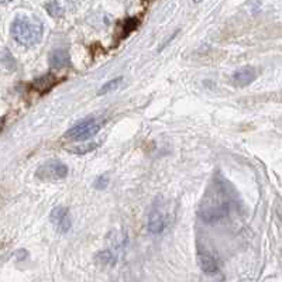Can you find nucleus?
I'll return each instance as SVG.
<instances>
[{
	"label": "nucleus",
	"mask_w": 282,
	"mask_h": 282,
	"mask_svg": "<svg viewBox=\"0 0 282 282\" xmlns=\"http://www.w3.org/2000/svg\"><path fill=\"white\" fill-rule=\"evenodd\" d=\"M43 23L34 16H17L12 23L10 32L20 46L34 47L43 38Z\"/></svg>",
	"instance_id": "nucleus-1"
},
{
	"label": "nucleus",
	"mask_w": 282,
	"mask_h": 282,
	"mask_svg": "<svg viewBox=\"0 0 282 282\" xmlns=\"http://www.w3.org/2000/svg\"><path fill=\"white\" fill-rule=\"evenodd\" d=\"M202 219L207 223L216 221L230 212V202L226 188L218 182L212 187V190L206 196V202L202 204Z\"/></svg>",
	"instance_id": "nucleus-2"
},
{
	"label": "nucleus",
	"mask_w": 282,
	"mask_h": 282,
	"mask_svg": "<svg viewBox=\"0 0 282 282\" xmlns=\"http://www.w3.org/2000/svg\"><path fill=\"white\" fill-rule=\"evenodd\" d=\"M103 120L100 119H96V117H91V119H85L82 120L80 123L75 125L74 127H71L65 134L63 137L66 140L71 141H85L91 137L96 136L99 133V130L102 128L103 125Z\"/></svg>",
	"instance_id": "nucleus-3"
},
{
	"label": "nucleus",
	"mask_w": 282,
	"mask_h": 282,
	"mask_svg": "<svg viewBox=\"0 0 282 282\" xmlns=\"http://www.w3.org/2000/svg\"><path fill=\"white\" fill-rule=\"evenodd\" d=\"M66 175H68V167L58 159H49L47 162L41 164L35 171V176L40 181H60L63 179Z\"/></svg>",
	"instance_id": "nucleus-4"
},
{
	"label": "nucleus",
	"mask_w": 282,
	"mask_h": 282,
	"mask_svg": "<svg viewBox=\"0 0 282 282\" xmlns=\"http://www.w3.org/2000/svg\"><path fill=\"white\" fill-rule=\"evenodd\" d=\"M167 224H168V219H167L165 210L159 204H154V207L148 215V223H147L148 232L153 235H159L165 230Z\"/></svg>",
	"instance_id": "nucleus-5"
},
{
	"label": "nucleus",
	"mask_w": 282,
	"mask_h": 282,
	"mask_svg": "<svg viewBox=\"0 0 282 282\" xmlns=\"http://www.w3.org/2000/svg\"><path fill=\"white\" fill-rule=\"evenodd\" d=\"M51 223L55 226V229L61 233H66L71 229V216H69V210L63 206H57L52 209L51 215H49Z\"/></svg>",
	"instance_id": "nucleus-6"
},
{
	"label": "nucleus",
	"mask_w": 282,
	"mask_h": 282,
	"mask_svg": "<svg viewBox=\"0 0 282 282\" xmlns=\"http://www.w3.org/2000/svg\"><path fill=\"white\" fill-rule=\"evenodd\" d=\"M257 78V71L252 66H243L240 69H237L235 74L232 75V82L235 86H247L250 85L252 80Z\"/></svg>",
	"instance_id": "nucleus-7"
},
{
	"label": "nucleus",
	"mask_w": 282,
	"mask_h": 282,
	"mask_svg": "<svg viewBox=\"0 0 282 282\" xmlns=\"http://www.w3.org/2000/svg\"><path fill=\"white\" fill-rule=\"evenodd\" d=\"M198 264L201 266V269L207 275H215L219 272V266H218L216 258L209 252H201L198 255Z\"/></svg>",
	"instance_id": "nucleus-8"
},
{
	"label": "nucleus",
	"mask_w": 282,
	"mask_h": 282,
	"mask_svg": "<svg viewBox=\"0 0 282 282\" xmlns=\"http://www.w3.org/2000/svg\"><path fill=\"white\" fill-rule=\"evenodd\" d=\"M71 63L69 60V52L63 48L60 49H54L49 55V66L52 69H63L66 68Z\"/></svg>",
	"instance_id": "nucleus-9"
},
{
	"label": "nucleus",
	"mask_w": 282,
	"mask_h": 282,
	"mask_svg": "<svg viewBox=\"0 0 282 282\" xmlns=\"http://www.w3.org/2000/svg\"><path fill=\"white\" fill-rule=\"evenodd\" d=\"M55 83H57V78H55L54 75L48 74V75H44V77H41V78L35 79V80L32 82L31 86L35 92L46 94V92L51 91V89L55 86Z\"/></svg>",
	"instance_id": "nucleus-10"
},
{
	"label": "nucleus",
	"mask_w": 282,
	"mask_h": 282,
	"mask_svg": "<svg viewBox=\"0 0 282 282\" xmlns=\"http://www.w3.org/2000/svg\"><path fill=\"white\" fill-rule=\"evenodd\" d=\"M46 9L52 17H61L65 15V10H66L63 0H51L46 4Z\"/></svg>",
	"instance_id": "nucleus-11"
},
{
	"label": "nucleus",
	"mask_w": 282,
	"mask_h": 282,
	"mask_svg": "<svg viewBox=\"0 0 282 282\" xmlns=\"http://www.w3.org/2000/svg\"><path fill=\"white\" fill-rule=\"evenodd\" d=\"M122 80L123 78H116V79H111L109 80L108 83H105L100 89H99V94H109V92H113V91H116L119 86H120V83H122Z\"/></svg>",
	"instance_id": "nucleus-12"
},
{
	"label": "nucleus",
	"mask_w": 282,
	"mask_h": 282,
	"mask_svg": "<svg viewBox=\"0 0 282 282\" xmlns=\"http://www.w3.org/2000/svg\"><path fill=\"white\" fill-rule=\"evenodd\" d=\"M99 257H102V263H110V264H113L114 263V258H113V255H111V252L110 251H105V252H100L99 254Z\"/></svg>",
	"instance_id": "nucleus-13"
},
{
	"label": "nucleus",
	"mask_w": 282,
	"mask_h": 282,
	"mask_svg": "<svg viewBox=\"0 0 282 282\" xmlns=\"http://www.w3.org/2000/svg\"><path fill=\"white\" fill-rule=\"evenodd\" d=\"M3 125H4V117H0V131L3 130Z\"/></svg>",
	"instance_id": "nucleus-14"
},
{
	"label": "nucleus",
	"mask_w": 282,
	"mask_h": 282,
	"mask_svg": "<svg viewBox=\"0 0 282 282\" xmlns=\"http://www.w3.org/2000/svg\"><path fill=\"white\" fill-rule=\"evenodd\" d=\"M9 1H12V0H0V4H6V3H9Z\"/></svg>",
	"instance_id": "nucleus-15"
}]
</instances>
